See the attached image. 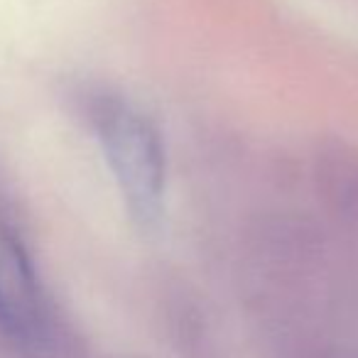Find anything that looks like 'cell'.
I'll list each match as a JSON object with an SVG mask.
<instances>
[{"mask_svg": "<svg viewBox=\"0 0 358 358\" xmlns=\"http://www.w3.org/2000/svg\"><path fill=\"white\" fill-rule=\"evenodd\" d=\"M91 120L125 209L143 229L155 226L162 216L167 189V159L155 123L115 96H101Z\"/></svg>", "mask_w": 358, "mask_h": 358, "instance_id": "1", "label": "cell"}, {"mask_svg": "<svg viewBox=\"0 0 358 358\" xmlns=\"http://www.w3.org/2000/svg\"><path fill=\"white\" fill-rule=\"evenodd\" d=\"M0 329L20 343L45 334V307L32 260L10 221L0 214Z\"/></svg>", "mask_w": 358, "mask_h": 358, "instance_id": "2", "label": "cell"}, {"mask_svg": "<svg viewBox=\"0 0 358 358\" xmlns=\"http://www.w3.org/2000/svg\"><path fill=\"white\" fill-rule=\"evenodd\" d=\"M314 182L334 214L358 221V145L346 140L319 145L314 155Z\"/></svg>", "mask_w": 358, "mask_h": 358, "instance_id": "3", "label": "cell"}]
</instances>
